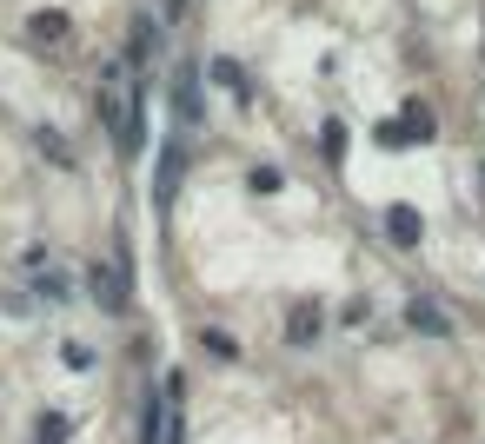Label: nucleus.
Segmentation results:
<instances>
[{"label":"nucleus","instance_id":"1","mask_svg":"<svg viewBox=\"0 0 485 444\" xmlns=\"http://www.w3.org/2000/svg\"><path fill=\"white\" fill-rule=\"evenodd\" d=\"M406 326H412V332H432V338L453 332V326H445V312H439V305H426V299H412V305H406Z\"/></svg>","mask_w":485,"mask_h":444},{"label":"nucleus","instance_id":"2","mask_svg":"<svg viewBox=\"0 0 485 444\" xmlns=\"http://www.w3.org/2000/svg\"><path fill=\"white\" fill-rule=\"evenodd\" d=\"M87 285H93V299L107 305V312H120V305H127V285H120V272H100V266H93V279H87Z\"/></svg>","mask_w":485,"mask_h":444},{"label":"nucleus","instance_id":"3","mask_svg":"<svg viewBox=\"0 0 485 444\" xmlns=\"http://www.w3.org/2000/svg\"><path fill=\"white\" fill-rule=\"evenodd\" d=\"M386 232L399 239V246H419L426 226H419V213H412V206H392V213H386Z\"/></svg>","mask_w":485,"mask_h":444},{"label":"nucleus","instance_id":"4","mask_svg":"<svg viewBox=\"0 0 485 444\" xmlns=\"http://www.w3.org/2000/svg\"><path fill=\"white\" fill-rule=\"evenodd\" d=\"M180 126H199V74H180Z\"/></svg>","mask_w":485,"mask_h":444},{"label":"nucleus","instance_id":"5","mask_svg":"<svg viewBox=\"0 0 485 444\" xmlns=\"http://www.w3.org/2000/svg\"><path fill=\"white\" fill-rule=\"evenodd\" d=\"M173 186H180V140H166V152H160V186H154V193L173 199Z\"/></svg>","mask_w":485,"mask_h":444},{"label":"nucleus","instance_id":"6","mask_svg":"<svg viewBox=\"0 0 485 444\" xmlns=\"http://www.w3.org/2000/svg\"><path fill=\"white\" fill-rule=\"evenodd\" d=\"M293 345H313V338H320V312H313V305H293Z\"/></svg>","mask_w":485,"mask_h":444},{"label":"nucleus","instance_id":"7","mask_svg":"<svg viewBox=\"0 0 485 444\" xmlns=\"http://www.w3.org/2000/svg\"><path fill=\"white\" fill-rule=\"evenodd\" d=\"M27 33H33V40H60V33H66V13H33Z\"/></svg>","mask_w":485,"mask_h":444},{"label":"nucleus","instance_id":"8","mask_svg":"<svg viewBox=\"0 0 485 444\" xmlns=\"http://www.w3.org/2000/svg\"><path fill=\"white\" fill-rule=\"evenodd\" d=\"M213 80H220L226 93H246V74H240V66H233V60H213Z\"/></svg>","mask_w":485,"mask_h":444},{"label":"nucleus","instance_id":"9","mask_svg":"<svg viewBox=\"0 0 485 444\" xmlns=\"http://www.w3.org/2000/svg\"><path fill=\"white\" fill-rule=\"evenodd\" d=\"M399 126H406V140H432V113H426V107H412Z\"/></svg>","mask_w":485,"mask_h":444},{"label":"nucleus","instance_id":"10","mask_svg":"<svg viewBox=\"0 0 485 444\" xmlns=\"http://www.w3.org/2000/svg\"><path fill=\"white\" fill-rule=\"evenodd\" d=\"M33 299L60 305V299H66V279H60V272H47V279H33Z\"/></svg>","mask_w":485,"mask_h":444},{"label":"nucleus","instance_id":"11","mask_svg":"<svg viewBox=\"0 0 485 444\" xmlns=\"http://www.w3.org/2000/svg\"><path fill=\"white\" fill-rule=\"evenodd\" d=\"M33 438H40V444H60V438H66V418H60V412H47L40 424H33Z\"/></svg>","mask_w":485,"mask_h":444},{"label":"nucleus","instance_id":"12","mask_svg":"<svg viewBox=\"0 0 485 444\" xmlns=\"http://www.w3.org/2000/svg\"><path fill=\"white\" fill-rule=\"evenodd\" d=\"M279 186H287V179H279V166H253V193H279Z\"/></svg>","mask_w":485,"mask_h":444}]
</instances>
